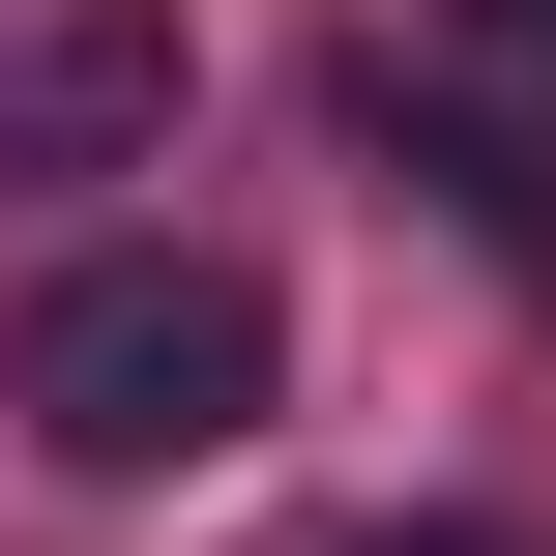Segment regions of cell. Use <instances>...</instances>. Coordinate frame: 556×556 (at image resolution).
<instances>
[{"label": "cell", "mask_w": 556, "mask_h": 556, "mask_svg": "<svg viewBox=\"0 0 556 556\" xmlns=\"http://www.w3.org/2000/svg\"><path fill=\"white\" fill-rule=\"evenodd\" d=\"M352 556H556V528H352Z\"/></svg>", "instance_id": "3957f363"}, {"label": "cell", "mask_w": 556, "mask_h": 556, "mask_svg": "<svg viewBox=\"0 0 556 556\" xmlns=\"http://www.w3.org/2000/svg\"><path fill=\"white\" fill-rule=\"evenodd\" d=\"M498 29H528V59H556V0H498Z\"/></svg>", "instance_id": "277c9868"}, {"label": "cell", "mask_w": 556, "mask_h": 556, "mask_svg": "<svg viewBox=\"0 0 556 556\" xmlns=\"http://www.w3.org/2000/svg\"><path fill=\"white\" fill-rule=\"evenodd\" d=\"M147 88H176V29H29V59H0V147H29V176H88Z\"/></svg>", "instance_id": "7a4b0ae2"}, {"label": "cell", "mask_w": 556, "mask_h": 556, "mask_svg": "<svg viewBox=\"0 0 556 556\" xmlns=\"http://www.w3.org/2000/svg\"><path fill=\"white\" fill-rule=\"evenodd\" d=\"M264 381H293V323H264V264H205V235H117V264H59V293L0 323V410H29L88 498L235 469V440H264Z\"/></svg>", "instance_id": "6da1fadb"}]
</instances>
